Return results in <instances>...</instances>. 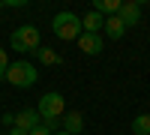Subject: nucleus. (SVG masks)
I'll use <instances>...</instances> for the list:
<instances>
[{
  "instance_id": "nucleus-19",
  "label": "nucleus",
  "mask_w": 150,
  "mask_h": 135,
  "mask_svg": "<svg viewBox=\"0 0 150 135\" xmlns=\"http://www.w3.org/2000/svg\"><path fill=\"white\" fill-rule=\"evenodd\" d=\"M81 135H84V132H81Z\"/></svg>"
},
{
  "instance_id": "nucleus-17",
  "label": "nucleus",
  "mask_w": 150,
  "mask_h": 135,
  "mask_svg": "<svg viewBox=\"0 0 150 135\" xmlns=\"http://www.w3.org/2000/svg\"><path fill=\"white\" fill-rule=\"evenodd\" d=\"M9 135H27V132H21V129H15V126H12V129H9Z\"/></svg>"
},
{
  "instance_id": "nucleus-6",
  "label": "nucleus",
  "mask_w": 150,
  "mask_h": 135,
  "mask_svg": "<svg viewBox=\"0 0 150 135\" xmlns=\"http://www.w3.org/2000/svg\"><path fill=\"white\" fill-rule=\"evenodd\" d=\"M117 18H120L123 24H126V27H132V24H138V21H141V3H138V0H126V3L120 6Z\"/></svg>"
},
{
  "instance_id": "nucleus-3",
  "label": "nucleus",
  "mask_w": 150,
  "mask_h": 135,
  "mask_svg": "<svg viewBox=\"0 0 150 135\" xmlns=\"http://www.w3.org/2000/svg\"><path fill=\"white\" fill-rule=\"evenodd\" d=\"M9 45L15 48V51H39V30L33 27V24H21V27L12 33V39H9Z\"/></svg>"
},
{
  "instance_id": "nucleus-11",
  "label": "nucleus",
  "mask_w": 150,
  "mask_h": 135,
  "mask_svg": "<svg viewBox=\"0 0 150 135\" xmlns=\"http://www.w3.org/2000/svg\"><path fill=\"white\" fill-rule=\"evenodd\" d=\"M123 30H126V24H123L117 15H111V18H105V33L111 36V39H120L123 36Z\"/></svg>"
},
{
  "instance_id": "nucleus-10",
  "label": "nucleus",
  "mask_w": 150,
  "mask_h": 135,
  "mask_svg": "<svg viewBox=\"0 0 150 135\" xmlns=\"http://www.w3.org/2000/svg\"><path fill=\"white\" fill-rule=\"evenodd\" d=\"M120 0H96V3H93V9L99 12V15H105V18H111V15H117V12H120Z\"/></svg>"
},
{
  "instance_id": "nucleus-12",
  "label": "nucleus",
  "mask_w": 150,
  "mask_h": 135,
  "mask_svg": "<svg viewBox=\"0 0 150 135\" xmlns=\"http://www.w3.org/2000/svg\"><path fill=\"white\" fill-rule=\"evenodd\" d=\"M132 132L135 135H150V114H138L132 120Z\"/></svg>"
},
{
  "instance_id": "nucleus-5",
  "label": "nucleus",
  "mask_w": 150,
  "mask_h": 135,
  "mask_svg": "<svg viewBox=\"0 0 150 135\" xmlns=\"http://www.w3.org/2000/svg\"><path fill=\"white\" fill-rule=\"evenodd\" d=\"M42 123V117H39V111H36V108H24L21 114H15V129H21V132H33L36 126Z\"/></svg>"
},
{
  "instance_id": "nucleus-15",
  "label": "nucleus",
  "mask_w": 150,
  "mask_h": 135,
  "mask_svg": "<svg viewBox=\"0 0 150 135\" xmlns=\"http://www.w3.org/2000/svg\"><path fill=\"white\" fill-rule=\"evenodd\" d=\"M30 135H54V129L48 126V123H39V126H36V129H33Z\"/></svg>"
},
{
  "instance_id": "nucleus-16",
  "label": "nucleus",
  "mask_w": 150,
  "mask_h": 135,
  "mask_svg": "<svg viewBox=\"0 0 150 135\" xmlns=\"http://www.w3.org/2000/svg\"><path fill=\"white\" fill-rule=\"evenodd\" d=\"M3 126H15V114L6 111V114H3Z\"/></svg>"
},
{
  "instance_id": "nucleus-14",
  "label": "nucleus",
  "mask_w": 150,
  "mask_h": 135,
  "mask_svg": "<svg viewBox=\"0 0 150 135\" xmlns=\"http://www.w3.org/2000/svg\"><path fill=\"white\" fill-rule=\"evenodd\" d=\"M6 69H9V57H6V48H0V81H6Z\"/></svg>"
},
{
  "instance_id": "nucleus-8",
  "label": "nucleus",
  "mask_w": 150,
  "mask_h": 135,
  "mask_svg": "<svg viewBox=\"0 0 150 135\" xmlns=\"http://www.w3.org/2000/svg\"><path fill=\"white\" fill-rule=\"evenodd\" d=\"M81 27H84V33H99V27H105V15H99L96 9H90L81 18Z\"/></svg>"
},
{
  "instance_id": "nucleus-13",
  "label": "nucleus",
  "mask_w": 150,
  "mask_h": 135,
  "mask_svg": "<svg viewBox=\"0 0 150 135\" xmlns=\"http://www.w3.org/2000/svg\"><path fill=\"white\" fill-rule=\"evenodd\" d=\"M36 57H39L45 66H57V63H60V54L51 51V48H39V51H36Z\"/></svg>"
},
{
  "instance_id": "nucleus-2",
  "label": "nucleus",
  "mask_w": 150,
  "mask_h": 135,
  "mask_svg": "<svg viewBox=\"0 0 150 135\" xmlns=\"http://www.w3.org/2000/svg\"><path fill=\"white\" fill-rule=\"evenodd\" d=\"M51 30H54L57 39H63V42L78 39V36H81V18L72 15V12H57L54 21H51Z\"/></svg>"
},
{
  "instance_id": "nucleus-4",
  "label": "nucleus",
  "mask_w": 150,
  "mask_h": 135,
  "mask_svg": "<svg viewBox=\"0 0 150 135\" xmlns=\"http://www.w3.org/2000/svg\"><path fill=\"white\" fill-rule=\"evenodd\" d=\"M36 78H39V72H36L27 60L9 63V69H6V81L15 84V87H30V84H36Z\"/></svg>"
},
{
  "instance_id": "nucleus-1",
  "label": "nucleus",
  "mask_w": 150,
  "mask_h": 135,
  "mask_svg": "<svg viewBox=\"0 0 150 135\" xmlns=\"http://www.w3.org/2000/svg\"><path fill=\"white\" fill-rule=\"evenodd\" d=\"M36 111H39L42 123H57V120H63V111H66V99L60 96L57 90L54 93H45L39 105H36Z\"/></svg>"
},
{
  "instance_id": "nucleus-9",
  "label": "nucleus",
  "mask_w": 150,
  "mask_h": 135,
  "mask_svg": "<svg viewBox=\"0 0 150 135\" xmlns=\"http://www.w3.org/2000/svg\"><path fill=\"white\" fill-rule=\"evenodd\" d=\"M81 129H84V117H81L78 111L63 114V132H69V135H81Z\"/></svg>"
},
{
  "instance_id": "nucleus-18",
  "label": "nucleus",
  "mask_w": 150,
  "mask_h": 135,
  "mask_svg": "<svg viewBox=\"0 0 150 135\" xmlns=\"http://www.w3.org/2000/svg\"><path fill=\"white\" fill-rule=\"evenodd\" d=\"M54 135H69V132H63V129H60V132H54Z\"/></svg>"
},
{
  "instance_id": "nucleus-7",
  "label": "nucleus",
  "mask_w": 150,
  "mask_h": 135,
  "mask_svg": "<svg viewBox=\"0 0 150 135\" xmlns=\"http://www.w3.org/2000/svg\"><path fill=\"white\" fill-rule=\"evenodd\" d=\"M78 48L84 54H99L102 51V39H99V33H81L78 36Z\"/></svg>"
}]
</instances>
